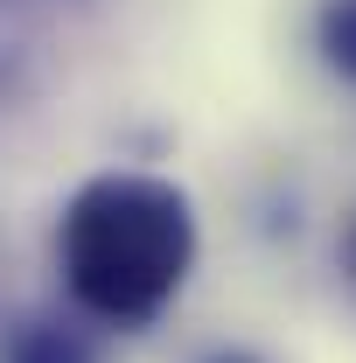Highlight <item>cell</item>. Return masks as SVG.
Returning a JSON list of instances; mask_svg holds the SVG:
<instances>
[{
    "label": "cell",
    "mask_w": 356,
    "mask_h": 363,
    "mask_svg": "<svg viewBox=\"0 0 356 363\" xmlns=\"http://www.w3.org/2000/svg\"><path fill=\"white\" fill-rule=\"evenodd\" d=\"M0 363H98L84 328H70V321L56 315H21L7 335H0Z\"/></svg>",
    "instance_id": "obj_2"
},
{
    "label": "cell",
    "mask_w": 356,
    "mask_h": 363,
    "mask_svg": "<svg viewBox=\"0 0 356 363\" xmlns=\"http://www.w3.org/2000/svg\"><path fill=\"white\" fill-rule=\"evenodd\" d=\"M350 294H356V245H350Z\"/></svg>",
    "instance_id": "obj_6"
},
{
    "label": "cell",
    "mask_w": 356,
    "mask_h": 363,
    "mask_svg": "<svg viewBox=\"0 0 356 363\" xmlns=\"http://www.w3.org/2000/svg\"><path fill=\"white\" fill-rule=\"evenodd\" d=\"M314 35H321L328 70H343V77L356 84V0H328L321 21H314Z\"/></svg>",
    "instance_id": "obj_4"
},
{
    "label": "cell",
    "mask_w": 356,
    "mask_h": 363,
    "mask_svg": "<svg viewBox=\"0 0 356 363\" xmlns=\"http://www.w3.org/2000/svg\"><path fill=\"white\" fill-rule=\"evenodd\" d=\"M35 63H43V35H35L28 7L0 0V98H21L35 84Z\"/></svg>",
    "instance_id": "obj_3"
},
{
    "label": "cell",
    "mask_w": 356,
    "mask_h": 363,
    "mask_svg": "<svg viewBox=\"0 0 356 363\" xmlns=\"http://www.w3.org/2000/svg\"><path fill=\"white\" fill-rule=\"evenodd\" d=\"M210 363H259V357H245V350H223V357H210Z\"/></svg>",
    "instance_id": "obj_5"
},
{
    "label": "cell",
    "mask_w": 356,
    "mask_h": 363,
    "mask_svg": "<svg viewBox=\"0 0 356 363\" xmlns=\"http://www.w3.org/2000/svg\"><path fill=\"white\" fill-rule=\"evenodd\" d=\"M56 266H63L70 301L91 321L140 328L182 294V279L196 266V210L175 182L140 175V168H105L63 203Z\"/></svg>",
    "instance_id": "obj_1"
}]
</instances>
